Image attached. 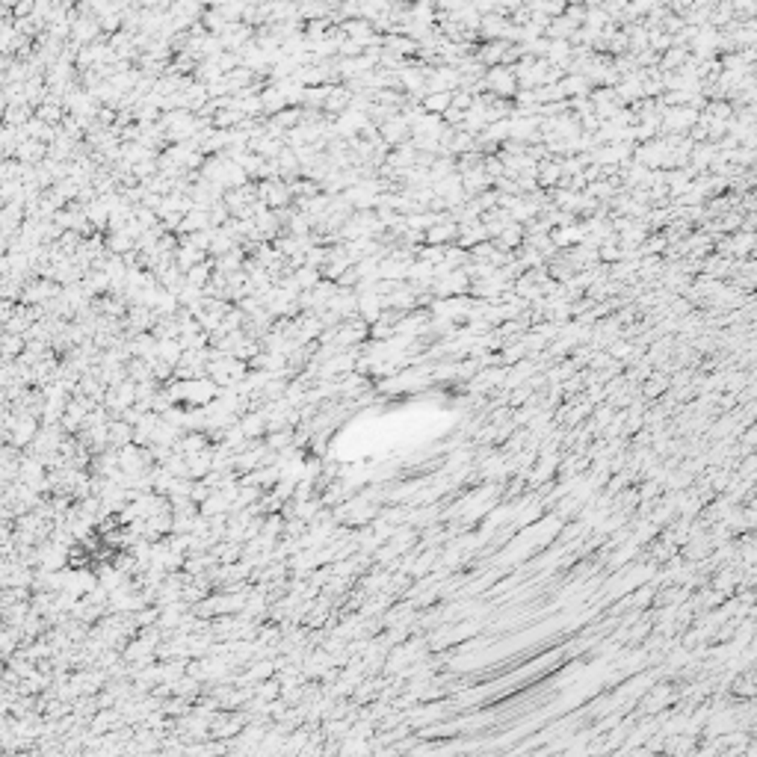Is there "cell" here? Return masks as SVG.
<instances>
[{
    "instance_id": "cell-5",
    "label": "cell",
    "mask_w": 757,
    "mask_h": 757,
    "mask_svg": "<svg viewBox=\"0 0 757 757\" xmlns=\"http://www.w3.org/2000/svg\"><path fill=\"white\" fill-rule=\"evenodd\" d=\"M506 42H491V45H485L482 51H480V62H485V65H497L503 57H506Z\"/></svg>"
},
{
    "instance_id": "cell-1",
    "label": "cell",
    "mask_w": 757,
    "mask_h": 757,
    "mask_svg": "<svg viewBox=\"0 0 757 757\" xmlns=\"http://www.w3.org/2000/svg\"><path fill=\"white\" fill-rule=\"evenodd\" d=\"M485 86L491 92H497V95H512L515 92V71L495 65V69L488 71V77H485Z\"/></svg>"
},
{
    "instance_id": "cell-3",
    "label": "cell",
    "mask_w": 757,
    "mask_h": 757,
    "mask_svg": "<svg viewBox=\"0 0 757 757\" xmlns=\"http://www.w3.org/2000/svg\"><path fill=\"white\" fill-rule=\"evenodd\" d=\"M497 240V249H503V252H509V249H515V245L524 240V228L521 225H515V222H509L503 231L495 237Z\"/></svg>"
},
{
    "instance_id": "cell-6",
    "label": "cell",
    "mask_w": 757,
    "mask_h": 757,
    "mask_svg": "<svg viewBox=\"0 0 757 757\" xmlns=\"http://www.w3.org/2000/svg\"><path fill=\"white\" fill-rule=\"evenodd\" d=\"M538 180L545 187H556V180H559V175H562V166H559V163H538Z\"/></svg>"
},
{
    "instance_id": "cell-7",
    "label": "cell",
    "mask_w": 757,
    "mask_h": 757,
    "mask_svg": "<svg viewBox=\"0 0 757 757\" xmlns=\"http://www.w3.org/2000/svg\"><path fill=\"white\" fill-rule=\"evenodd\" d=\"M734 695L736 698H754V674L751 671L734 678Z\"/></svg>"
},
{
    "instance_id": "cell-2",
    "label": "cell",
    "mask_w": 757,
    "mask_h": 757,
    "mask_svg": "<svg viewBox=\"0 0 757 757\" xmlns=\"http://www.w3.org/2000/svg\"><path fill=\"white\" fill-rule=\"evenodd\" d=\"M458 237V225H450V222H435V225H429L426 228V234H423V240L429 243V245H444V243H453Z\"/></svg>"
},
{
    "instance_id": "cell-4",
    "label": "cell",
    "mask_w": 757,
    "mask_h": 757,
    "mask_svg": "<svg viewBox=\"0 0 757 757\" xmlns=\"http://www.w3.org/2000/svg\"><path fill=\"white\" fill-rule=\"evenodd\" d=\"M447 107H450V92H426L423 95V110L426 112H435V116H441Z\"/></svg>"
}]
</instances>
